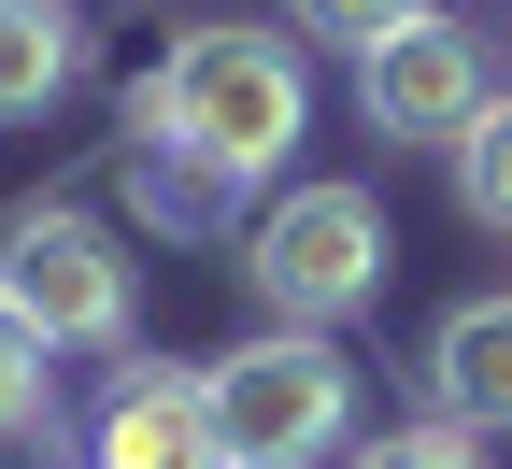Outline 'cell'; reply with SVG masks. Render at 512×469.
Listing matches in <instances>:
<instances>
[{
	"instance_id": "1",
	"label": "cell",
	"mask_w": 512,
	"mask_h": 469,
	"mask_svg": "<svg viewBox=\"0 0 512 469\" xmlns=\"http://www.w3.org/2000/svg\"><path fill=\"white\" fill-rule=\"evenodd\" d=\"M299 128H313V72H299V43H285V29H242V15L185 29L157 72L128 86V143L200 157V171H228L242 199L299 157Z\"/></svg>"
},
{
	"instance_id": "2",
	"label": "cell",
	"mask_w": 512,
	"mask_h": 469,
	"mask_svg": "<svg viewBox=\"0 0 512 469\" xmlns=\"http://www.w3.org/2000/svg\"><path fill=\"white\" fill-rule=\"evenodd\" d=\"M214 441L228 469H328L356 441V356L328 327H256L242 356H214Z\"/></svg>"
},
{
	"instance_id": "3",
	"label": "cell",
	"mask_w": 512,
	"mask_h": 469,
	"mask_svg": "<svg viewBox=\"0 0 512 469\" xmlns=\"http://www.w3.org/2000/svg\"><path fill=\"white\" fill-rule=\"evenodd\" d=\"M384 199L370 185H285L271 214L242 228V285H256V313L271 327H342V313H370L384 299Z\"/></svg>"
},
{
	"instance_id": "4",
	"label": "cell",
	"mask_w": 512,
	"mask_h": 469,
	"mask_svg": "<svg viewBox=\"0 0 512 469\" xmlns=\"http://www.w3.org/2000/svg\"><path fill=\"white\" fill-rule=\"evenodd\" d=\"M0 299H15L57 356H128V256L100 214H15L0 228Z\"/></svg>"
},
{
	"instance_id": "5",
	"label": "cell",
	"mask_w": 512,
	"mask_h": 469,
	"mask_svg": "<svg viewBox=\"0 0 512 469\" xmlns=\"http://www.w3.org/2000/svg\"><path fill=\"white\" fill-rule=\"evenodd\" d=\"M484 100H498V72H484V43H470L456 15H413V29H384V43L356 57L370 143H441V157H456L470 128H484Z\"/></svg>"
},
{
	"instance_id": "6",
	"label": "cell",
	"mask_w": 512,
	"mask_h": 469,
	"mask_svg": "<svg viewBox=\"0 0 512 469\" xmlns=\"http://www.w3.org/2000/svg\"><path fill=\"white\" fill-rule=\"evenodd\" d=\"M86 469H228V441H214V370L128 356L114 398H100V427H86Z\"/></svg>"
},
{
	"instance_id": "7",
	"label": "cell",
	"mask_w": 512,
	"mask_h": 469,
	"mask_svg": "<svg viewBox=\"0 0 512 469\" xmlns=\"http://www.w3.org/2000/svg\"><path fill=\"white\" fill-rule=\"evenodd\" d=\"M427 427H470V441L512 427V299H456L427 327Z\"/></svg>"
},
{
	"instance_id": "8",
	"label": "cell",
	"mask_w": 512,
	"mask_h": 469,
	"mask_svg": "<svg viewBox=\"0 0 512 469\" xmlns=\"http://www.w3.org/2000/svg\"><path fill=\"white\" fill-rule=\"evenodd\" d=\"M72 72H86V15L72 0H0V128L72 100Z\"/></svg>"
},
{
	"instance_id": "9",
	"label": "cell",
	"mask_w": 512,
	"mask_h": 469,
	"mask_svg": "<svg viewBox=\"0 0 512 469\" xmlns=\"http://www.w3.org/2000/svg\"><path fill=\"white\" fill-rule=\"evenodd\" d=\"M128 199H143L157 228H185V242L242 228V185H228V171H200V157H171V143H128Z\"/></svg>"
},
{
	"instance_id": "10",
	"label": "cell",
	"mask_w": 512,
	"mask_h": 469,
	"mask_svg": "<svg viewBox=\"0 0 512 469\" xmlns=\"http://www.w3.org/2000/svg\"><path fill=\"white\" fill-rule=\"evenodd\" d=\"M43 413H57V342H43L15 299H0V455L43 441Z\"/></svg>"
},
{
	"instance_id": "11",
	"label": "cell",
	"mask_w": 512,
	"mask_h": 469,
	"mask_svg": "<svg viewBox=\"0 0 512 469\" xmlns=\"http://www.w3.org/2000/svg\"><path fill=\"white\" fill-rule=\"evenodd\" d=\"M456 185H470V214H484V228H512V86L484 100V128L456 143Z\"/></svg>"
},
{
	"instance_id": "12",
	"label": "cell",
	"mask_w": 512,
	"mask_h": 469,
	"mask_svg": "<svg viewBox=\"0 0 512 469\" xmlns=\"http://www.w3.org/2000/svg\"><path fill=\"white\" fill-rule=\"evenodd\" d=\"M413 15H427V0H285V29L299 43H342V57H370L384 29H413Z\"/></svg>"
},
{
	"instance_id": "13",
	"label": "cell",
	"mask_w": 512,
	"mask_h": 469,
	"mask_svg": "<svg viewBox=\"0 0 512 469\" xmlns=\"http://www.w3.org/2000/svg\"><path fill=\"white\" fill-rule=\"evenodd\" d=\"M342 469H498L470 427H384V441H342Z\"/></svg>"
}]
</instances>
